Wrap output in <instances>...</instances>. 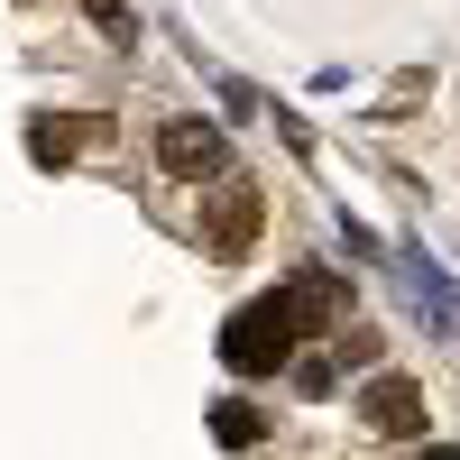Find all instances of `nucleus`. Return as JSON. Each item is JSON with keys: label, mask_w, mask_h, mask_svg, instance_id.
<instances>
[{"label": "nucleus", "mask_w": 460, "mask_h": 460, "mask_svg": "<svg viewBox=\"0 0 460 460\" xmlns=\"http://www.w3.org/2000/svg\"><path fill=\"white\" fill-rule=\"evenodd\" d=\"M314 332L304 323V304H295V286L286 295H258V304H240V314L221 323V359L240 368V377H267V368H286L295 359V341Z\"/></svg>", "instance_id": "nucleus-1"}, {"label": "nucleus", "mask_w": 460, "mask_h": 460, "mask_svg": "<svg viewBox=\"0 0 460 460\" xmlns=\"http://www.w3.org/2000/svg\"><path fill=\"white\" fill-rule=\"evenodd\" d=\"M359 414H368V433H377V442H414L433 405H424V387H414V377L387 368V377H368V387H359Z\"/></svg>", "instance_id": "nucleus-2"}, {"label": "nucleus", "mask_w": 460, "mask_h": 460, "mask_svg": "<svg viewBox=\"0 0 460 460\" xmlns=\"http://www.w3.org/2000/svg\"><path fill=\"white\" fill-rule=\"evenodd\" d=\"M157 166H166V175H184V184H203V175H221V166H230V147H221V129H212V120H166V129H157Z\"/></svg>", "instance_id": "nucleus-3"}, {"label": "nucleus", "mask_w": 460, "mask_h": 460, "mask_svg": "<svg viewBox=\"0 0 460 460\" xmlns=\"http://www.w3.org/2000/svg\"><path fill=\"white\" fill-rule=\"evenodd\" d=\"M258 240V184H221V212H212V249L240 258Z\"/></svg>", "instance_id": "nucleus-4"}, {"label": "nucleus", "mask_w": 460, "mask_h": 460, "mask_svg": "<svg viewBox=\"0 0 460 460\" xmlns=\"http://www.w3.org/2000/svg\"><path fill=\"white\" fill-rule=\"evenodd\" d=\"M405 286H414V304H424V314H433L442 332L460 323V295L442 286V267H433V258H405Z\"/></svg>", "instance_id": "nucleus-5"}, {"label": "nucleus", "mask_w": 460, "mask_h": 460, "mask_svg": "<svg viewBox=\"0 0 460 460\" xmlns=\"http://www.w3.org/2000/svg\"><path fill=\"white\" fill-rule=\"evenodd\" d=\"M212 433H221L230 451H249V442H267V414H258L249 396H221V405H212Z\"/></svg>", "instance_id": "nucleus-6"}, {"label": "nucleus", "mask_w": 460, "mask_h": 460, "mask_svg": "<svg viewBox=\"0 0 460 460\" xmlns=\"http://www.w3.org/2000/svg\"><path fill=\"white\" fill-rule=\"evenodd\" d=\"M28 157H37V166H65V157H74V129L37 120V129H28Z\"/></svg>", "instance_id": "nucleus-7"}, {"label": "nucleus", "mask_w": 460, "mask_h": 460, "mask_svg": "<svg viewBox=\"0 0 460 460\" xmlns=\"http://www.w3.org/2000/svg\"><path fill=\"white\" fill-rule=\"evenodd\" d=\"M377 350H387V341H377L368 323H350V332H341V359H350V368H377Z\"/></svg>", "instance_id": "nucleus-8"}, {"label": "nucleus", "mask_w": 460, "mask_h": 460, "mask_svg": "<svg viewBox=\"0 0 460 460\" xmlns=\"http://www.w3.org/2000/svg\"><path fill=\"white\" fill-rule=\"evenodd\" d=\"M93 28H102V37H129V47H138V19L120 10V0H93Z\"/></svg>", "instance_id": "nucleus-9"}]
</instances>
